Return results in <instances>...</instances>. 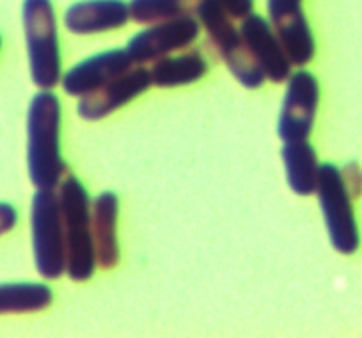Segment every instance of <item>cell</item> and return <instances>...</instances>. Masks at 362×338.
<instances>
[{"mask_svg": "<svg viewBox=\"0 0 362 338\" xmlns=\"http://www.w3.org/2000/svg\"><path fill=\"white\" fill-rule=\"evenodd\" d=\"M22 18L33 82L41 90L54 89L61 83L62 62L52 0H23Z\"/></svg>", "mask_w": 362, "mask_h": 338, "instance_id": "3957f363", "label": "cell"}, {"mask_svg": "<svg viewBox=\"0 0 362 338\" xmlns=\"http://www.w3.org/2000/svg\"><path fill=\"white\" fill-rule=\"evenodd\" d=\"M235 20H243L247 15L252 13L254 0H214Z\"/></svg>", "mask_w": 362, "mask_h": 338, "instance_id": "d6986e66", "label": "cell"}, {"mask_svg": "<svg viewBox=\"0 0 362 338\" xmlns=\"http://www.w3.org/2000/svg\"><path fill=\"white\" fill-rule=\"evenodd\" d=\"M194 15L199 20L201 27L206 30L208 40L211 41L222 61L228 64L233 76L247 89H257L263 85L267 76L254 61L242 32L233 23L235 18L214 0H197Z\"/></svg>", "mask_w": 362, "mask_h": 338, "instance_id": "277c9868", "label": "cell"}, {"mask_svg": "<svg viewBox=\"0 0 362 338\" xmlns=\"http://www.w3.org/2000/svg\"><path fill=\"white\" fill-rule=\"evenodd\" d=\"M208 71V62L199 50H190L176 57H162L149 68L153 85L162 89L189 85L203 78Z\"/></svg>", "mask_w": 362, "mask_h": 338, "instance_id": "2e32d148", "label": "cell"}, {"mask_svg": "<svg viewBox=\"0 0 362 338\" xmlns=\"http://www.w3.org/2000/svg\"><path fill=\"white\" fill-rule=\"evenodd\" d=\"M151 73L142 64L134 66L123 75L116 76L95 92L86 94L78 101V116L86 121H100L119 110L132 99L141 96L151 85Z\"/></svg>", "mask_w": 362, "mask_h": 338, "instance_id": "30bf717a", "label": "cell"}, {"mask_svg": "<svg viewBox=\"0 0 362 338\" xmlns=\"http://www.w3.org/2000/svg\"><path fill=\"white\" fill-rule=\"evenodd\" d=\"M288 184L297 195L308 197L316 193L320 177V163L315 147L308 140L284 142L281 151Z\"/></svg>", "mask_w": 362, "mask_h": 338, "instance_id": "9a60e30c", "label": "cell"}, {"mask_svg": "<svg viewBox=\"0 0 362 338\" xmlns=\"http://www.w3.org/2000/svg\"><path fill=\"white\" fill-rule=\"evenodd\" d=\"M34 262L47 280H57L66 273V241L61 205L54 190H37L30 207Z\"/></svg>", "mask_w": 362, "mask_h": 338, "instance_id": "5b68a950", "label": "cell"}, {"mask_svg": "<svg viewBox=\"0 0 362 338\" xmlns=\"http://www.w3.org/2000/svg\"><path fill=\"white\" fill-rule=\"evenodd\" d=\"M130 20L128 4L123 0H82L64 13V25L78 36L109 32L124 27Z\"/></svg>", "mask_w": 362, "mask_h": 338, "instance_id": "4fadbf2b", "label": "cell"}, {"mask_svg": "<svg viewBox=\"0 0 362 338\" xmlns=\"http://www.w3.org/2000/svg\"><path fill=\"white\" fill-rule=\"evenodd\" d=\"M54 292L45 284H0V313H27L48 308Z\"/></svg>", "mask_w": 362, "mask_h": 338, "instance_id": "e0dca14e", "label": "cell"}, {"mask_svg": "<svg viewBox=\"0 0 362 338\" xmlns=\"http://www.w3.org/2000/svg\"><path fill=\"white\" fill-rule=\"evenodd\" d=\"M117 218L119 198L114 191H103L95 200H90V225L95 238L96 260L103 270H112L119 262Z\"/></svg>", "mask_w": 362, "mask_h": 338, "instance_id": "5bb4252c", "label": "cell"}, {"mask_svg": "<svg viewBox=\"0 0 362 338\" xmlns=\"http://www.w3.org/2000/svg\"><path fill=\"white\" fill-rule=\"evenodd\" d=\"M343 172V177H344V183H346L348 190H350L351 197H357V195H361L362 191V174H361V169H358L357 163H348L346 167H344V170H341Z\"/></svg>", "mask_w": 362, "mask_h": 338, "instance_id": "ffe728a7", "label": "cell"}, {"mask_svg": "<svg viewBox=\"0 0 362 338\" xmlns=\"http://www.w3.org/2000/svg\"><path fill=\"white\" fill-rule=\"evenodd\" d=\"M304 0H267L274 30L293 66H305L315 57V37L302 9Z\"/></svg>", "mask_w": 362, "mask_h": 338, "instance_id": "9c48e42d", "label": "cell"}, {"mask_svg": "<svg viewBox=\"0 0 362 338\" xmlns=\"http://www.w3.org/2000/svg\"><path fill=\"white\" fill-rule=\"evenodd\" d=\"M316 195L334 250L343 255H354L361 245L357 219L351 205L354 197L344 183L343 172L332 163L320 165Z\"/></svg>", "mask_w": 362, "mask_h": 338, "instance_id": "8992f818", "label": "cell"}, {"mask_svg": "<svg viewBox=\"0 0 362 338\" xmlns=\"http://www.w3.org/2000/svg\"><path fill=\"white\" fill-rule=\"evenodd\" d=\"M0 47H2V36H0Z\"/></svg>", "mask_w": 362, "mask_h": 338, "instance_id": "7402d4cb", "label": "cell"}, {"mask_svg": "<svg viewBox=\"0 0 362 338\" xmlns=\"http://www.w3.org/2000/svg\"><path fill=\"white\" fill-rule=\"evenodd\" d=\"M27 169L37 190H54L68 172L61 155V103L50 90L33 97L27 114Z\"/></svg>", "mask_w": 362, "mask_h": 338, "instance_id": "6da1fadb", "label": "cell"}, {"mask_svg": "<svg viewBox=\"0 0 362 338\" xmlns=\"http://www.w3.org/2000/svg\"><path fill=\"white\" fill-rule=\"evenodd\" d=\"M134 64L135 62L132 61L128 50L114 48V50L96 54L73 66L62 75L61 85L68 96L82 97L98 90L116 76L123 75L124 71L134 68Z\"/></svg>", "mask_w": 362, "mask_h": 338, "instance_id": "7c38bea8", "label": "cell"}, {"mask_svg": "<svg viewBox=\"0 0 362 338\" xmlns=\"http://www.w3.org/2000/svg\"><path fill=\"white\" fill-rule=\"evenodd\" d=\"M18 222V212L8 202H0V236L8 234Z\"/></svg>", "mask_w": 362, "mask_h": 338, "instance_id": "44dd1931", "label": "cell"}, {"mask_svg": "<svg viewBox=\"0 0 362 338\" xmlns=\"http://www.w3.org/2000/svg\"><path fill=\"white\" fill-rule=\"evenodd\" d=\"M240 32L254 61L270 82L281 83L290 78L293 64L268 20L250 13L243 18Z\"/></svg>", "mask_w": 362, "mask_h": 338, "instance_id": "8fae6325", "label": "cell"}, {"mask_svg": "<svg viewBox=\"0 0 362 338\" xmlns=\"http://www.w3.org/2000/svg\"><path fill=\"white\" fill-rule=\"evenodd\" d=\"M201 32L196 15H183L167 22L155 23L141 30L128 41V54L135 64H148L167 57L177 50L189 48Z\"/></svg>", "mask_w": 362, "mask_h": 338, "instance_id": "ba28073f", "label": "cell"}, {"mask_svg": "<svg viewBox=\"0 0 362 338\" xmlns=\"http://www.w3.org/2000/svg\"><path fill=\"white\" fill-rule=\"evenodd\" d=\"M197 0H130V20L141 25H155L183 15H194Z\"/></svg>", "mask_w": 362, "mask_h": 338, "instance_id": "ac0fdd59", "label": "cell"}, {"mask_svg": "<svg viewBox=\"0 0 362 338\" xmlns=\"http://www.w3.org/2000/svg\"><path fill=\"white\" fill-rule=\"evenodd\" d=\"M320 104V83L313 73H291L281 108L277 133L283 142L308 140Z\"/></svg>", "mask_w": 362, "mask_h": 338, "instance_id": "52a82bcc", "label": "cell"}, {"mask_svg": "<svg viewBox=\"0 0 362 338\" xmlns=\"http://www.w3.org/2000/svg\"><path fill=\"white\" fill-rule=\"evenodd\" d=\"M59 205L66 241V273L71 280L86 282L96 271V250L90 225V198L75 176L59 183Z\"/></svg>", "mask_w": 362, "mask_h": 338, "instance_id": "7a4b0ae2", "label": "cell"}]
</instances>
